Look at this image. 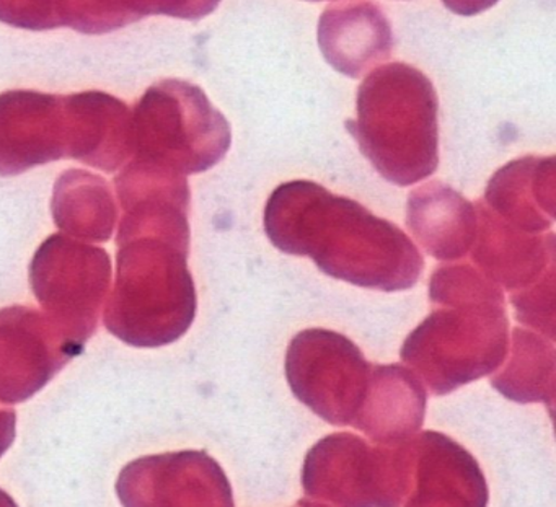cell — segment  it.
Here are the masks:
<instances>
[{"instance_id": "obj_1", "label": "cell", "mask_w": 556, "mask_h": 507, "mask_svg": "<svg viewBox=\"0 0 556 507\" xmlns=\"http://www.w3.org/2000/svg\"><path fill=\"white\" fill-rule=\"evenodd\" d=\"M265 230L282 253L308 256L325 275L359 288L406 291L421 278V253L400 227L314 181L276 188Z\"/></svg>"}, {"instance_id": "obj_2", "label": "cell", "mask_w": 556, "mask_h": 507, "mask_svg": "<svg viewBox=\"0 0 556 507\" xmlns=\"http://www.w3.org/2000/svg\"><path fill=\"white\" fill-rule=\"evenodd\" d=\"M429 299L439 305L403 343L400 356L434 395L496 372L509 353L504 294L470 265L435 269Z\"/></svg>"}, {"instance_id": "obj_3", "label": "cell", "mask_w": 556, "mask_h": 507, "mask_svg": "<svg viewBox=\"0 0 556 507\" xmlns=\"http://www.w3.org/2000/svg\"><path fill=\"white\" fill-rule=\"evenodd\" d=\"M438 93L421 71L386 64L357 89V118L346 131L380 177L412 187L438 170Z\"/></svg>"}, {"instance_id": "obj_4", "label": "cell", "mask_w": 556, "mask_h": 507, "mask_svg": "<svg viewBox=\"0 0 556 507\" xmlns=\"http://www.w3.org/2000/svg\"><path fill=\"white\" fill-rule=\"evenodd\" d=\"M118 268L103 324L135 347H161L180 340L197 317L198 299L188 269L190 243L159 233L116 240Z\"/></svg>"}, {"instance_id": "obj_5", "label": "cell", "mask_w": 556, "mask_h": 507, "mask_svg": "<svg viewBox=\"0 0 556 507\" xmlns=\"http://www.w3.org/2000/svg\"><path fill=\"white\" fill-rule=\"evenodd\" d=\"M230 144L226 116L187 80L154 84L132 109L129 161L136 164L181 177L203 174L226 157Z\"/></svg>"}, {"instance_id": "obj_6", "label": "cell", "mask_w": 556, "mask_h": 507, "mask_svg": "<svg viewBox=\"0 0 556 507\" xmlns=\"http://www.w3.org/2000/svg\"><path fill=\"white\" fill-rule=\"evenodd\" d=\"M412 438L370 447L356 434L327 435L305 457V494L337 507H400L412 484Z\"/></svg>"}, {"instance_id": "obj_7", "label": "cell", "mask_w": 556, "mask_h": 507, "mask_svg": "<svg viewBox=\"0 0 556 507\" xmlns=\"http://www.w3.org/2000/svg\"><path fill=\"white\" fill-rule=\"evenodd\" d=\"M35 297L48 320L84 351L96 333L112 282V259L99 246L63 233L48 237L30 265Z\"/></svg>"}, {"instance_id": "obj_8", "label": "cell", "mask_w": 556, "mask_h": 507, "mask_svg": "<svg viewBox=\"0 0 556 507\" xmlns=\"http://www.w3.org/2000/svg\"><path fill=\"white\" fill-rule=\"evenodd\" d=\"M372 370L353 341L324 328L295 334L286 354V377L295 398L334 426H354Z\"/></svg>"}, {"instance_id": "obj_9", "label": "cell", "mask_w": 556, "mask_h": 507, "mask_svg": "<svg viewBox=\"0 0 556 507\" xmlns=\"http://www.w3.org/2000/svg\"><path fill=\"white\" fill-rule=\"evenodd\" d=\"M116 493L123 507H233L226 473L203 451L138 458L123 468Z\"/></svg>"}, {"instance_id": "obj_10", "label": "cell", "mask_w": 556, "mask_h": 507, "mask_svg": "<svg viewBox=\"0 0 556 507\" xmlns=\"http://www.w3.org/2000/svg\"><path fill=\"white\" fill-rule=\"evenodd\" d=\"M74 119L67 96L37 90L0 93V177H15L73 159Z\"/></svg>"}, {"instance_id": "obj_11", "label": "cell", "mask_w": 556, "mask_h": 507, "mask_svg": "<svg viewBox=\"0 0 556 507\" xmlns=\"http://www.w3.org/2000/svg\"><path fill=\"white\" fill-rule=\"evenodd\" d=\"M83 350L71 343L47 315L25 305L0 310V403L27 402Z\"/></svg>"}, {"instance_id": "obj_12", "label": "cell", "mask_w": 556, "mask_h": 507, "mask_svg": "<svg viewBox=\"0 0 556 507\" xmlns=\"http://www.w3.org/2000/svg\"><path fill=\"white\" fill-rule=\"evenodd\" d=\"M413 474L405 507H486L488 490L477 460L441 432L412 438Z\"/></svg>"}, {"instance_id": "obj_13", "label": "cell", "mask_w": 556, "mask_h": 507, "mask_svg": "<svg viewBox=\"0 0 556 507\" xmlns=\"http://www.w3.org/2000/svg\"><path fill=\"white\" fill-rule=\"evenodd\" d=\"M473 262L494 284L522 291L555 266V233L536 237L510 226L478 201Z\"/></svg>"}, {"instance_id": "obj_14", "label": "cell", "mask_w": 556, "mask_h": 507, "mask_svg": "<svg viewBox=\"0 0 556 507\" xmlns=\"http://www.w3.org/2000/svg\"><path fill=\"white\" fill-rule=\"evenodd\" d=\"M318 47L337 73L359 79L392 56V25L367 0L330 5L318 22Z\"/></svg>"}, {"instance_id": "obj_15", "label": "cell", "mask_w": 556, "mask_h": 507, "mask_svg": "<svg viewBox=\"0 0 556 507\" xmlns=\"http://www.w3.org/2000/svg\"><path fill=\"white\" fill-rule=\"evenodd\" d=\"M555 157H522L491 177L484 204L523 232L539 233L555 223Z\"/></svg>"}, {"instance_id": "obj_16", "label": "cell", "mask_w": 556, "mask_h": 507, "mask_svg": "<svg viewBox=\"0 0 556 507\" xmlns=\"http://www.w3.org/2000/svg\"><path fill=\"white\" fill-rule=\"evenodd\" d=\"M426 405L425 386L412 370L399 364L374 366L369 392L354 428L377 444L396 445L421 428Z\"/></svg>"}, {"instance_id": "obj_17", "label": "cell", "mask_w": 556, "mask_h": 507, "mask_svg": "<svg viewBox=\"0 0 556 507\" xmlns=\"http://www.w3.org/2000/svg\"><path fill=\"white\" fill-rule=\"evenodd\" d=\"M406 226L429 255L458 259L473 245L477 210L454 188L431 181L409 193Z\"/></svg>"}, {"instance_id": "obj_18", "label": "cell", "mask_w": 556, "mask_h": 507, "mask_svg": "<svg viewBox=\"0 0 556 507\" xmlns=\"http://www.w3.org/2000/svg\"><path fill=\"white\" fill-rule=\"evenodd\" d=\"M70 99L74 161L113 174L131 157V110L110 93L90 90Z\"/></svg>"}, {"instance_id": "obj_19", "label": "cell", "mask_w": 556, "mask_h": 507, "mask_svg": "<svg viewBox=\"0 0 556 507\" xmlns=\"http://www.w3.org/2000/svg\"><path fill=\"white\" fill-rule=\"evenodd\" d=\"M56 226L87 242H106L113 236L118 210L109 183L86 170L64 172L51 201Z\"/></svg>"}, {"instance_id": "obj_20", "label": "cell", "mask_w": 556, "mask_h": 507, "mask_svg": "<svg viewBox=\"0 0 556 507\" xmlns=\"http://www.w3.org/2000/svg\"><path fill=\"white\" fill-rule=\"evenodd\" d=\"M220 0H60L63 27L84 35H105L149 15L200 21L216 11Z\"/></svg>"}, {"instance_id": "obj_21", "label": "cell", "mask_w": 556, "mask_h": 507, "mask_svg": "<svg viewBox=\"0 0 556 507\" xmlns=\"http://www.w3.org/2000/svg\"><path fill=\"white\" fill-rule=\"evenodd\" d=\"M491 385L517 403H548L555 395V346L533 331H513V354L509 363Z\"/></svg>"}, {"instance_id": "obj_22", "label": "cell", "mask_w": 556, "mask_h": 507, "mask_svg": "<svg viewBox=\"0 0 556 507\" xmlns=\"http://www.w3.org/2000/svg\"><path fill=\"white\" fill-rule=\"evenodd\" d=\"M510 304L520 324L535 328L553 340L555 338V266L548 269L535 284L514 292Z\"/></svg>"}, {"instance_id": "obj_23", "label": "cell", "mask_w": 556, "mask_h": 507, "mask_svg": "<svg viewBox=\"0 0 556 507\" xmlns=\"http://www.w3.org/2000/svg\"><path fill=\"white\" fill-rule=\"evenodd\" d=\"M0 22L22 30H54L63 27L60 0H0Z\"/></svg>"}, {"instance_id": "obj_24", "label": "cell", "mask_w": 556, "mask_h": 507, "mask_svg": "<svg viewBox=\"0 0 556 507\" xmlns=\"http://www.w3.org/2000/svg\"><path fill=\"white\" fill-rule=\"evenodd\" d=\"M445 8L462 17H473L483 14L488 9L494 8L500 0H442Z\"/></svg>"}, {"instance_id": "obj_25", "label": "cell", "mask_w": 556, "mask_h": 507, "mask_svg": "<svg viewBox=\"0 0 556 507\" xmlns=\"http://www.w3.org/2000/svg\"><path fill=\"white\" fill-rule=\"evenodd\" d=\"M17 415L12 409L0 408V457L11 448L17 432Z\"/></svg>"}, {"instance_id": "obj_26", "label": "cell", "mask_w": 556, "mask_h": 507, "mask_svg": "<svg viewBox=\"0 0 556 507\" xmlns=\"http://www.w3.org/2000/svg\"><path fill=\"white\" fill-rule=\"evenodd\" d=\"M0 507H18L5 491L0 490Z\"/></svg>"}, {"instance_id": "obj_27", "label": "cell", "mask_w": 556, "mask_h": 507, "mask_svg": "<svg viewBox=\"0 0 556 507\" xmlns=\"http://www.w3.org/2000/svg\"><path fill=\"white\" fill-rule=\"evenodd\" d=\"M295 507H327L324 504L312 503V500H301Z\"/></svg>"}, {"instance_id": "obj_28", "label": "cell", "mask_w": 556, "mask_h": 507, "mask_svg": "<svg viewBox=\"0 0 556 507\" xmlns=\"http://www.w3.org/2000/svg\"><path fill=\"white\" fill-rule=\"evenodd\" d=\"M312 2H321V0H312Z\"/></svg>"}]
</instances>
